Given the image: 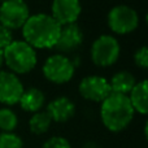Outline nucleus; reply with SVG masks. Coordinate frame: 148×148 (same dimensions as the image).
<instances>
[{
  "instance_id": "1",
  "label": "nucleus",
  "mask_w": 148,
  "mask_h": 148,
  "mask_svg": "<svg viewBox=\"0 0 148 148\" xmlns=\"http://www.w3.org/2000/svg\"><path fill=\"white\" fill-rule=\"evenodd\" d=\"M61 26L51 14L35 13L30 14L22 26L23 40L34 49H48L56 46Z\"/></svg>"
},
{
  "instance_id": "2",
  "label": "nucleus",
  "mask_w": 148,
  "mask_h": 148,
  "mask_svg": "<svg viewBox=\"0 0 148 148\" xmlns=\"http://www.w3.org/2000/svg\"><path fill=\"white\" fill-rule=\"evenodd\" d=\"M134 112L127 95L110 94L100 105V120L103 125L113 133L125 130L134 118Z\"/></svg>"
},
{
  "instance_id": "3",
  "label": "nucleus",
  "mask_w": 148,
  "mask_h": 148,
  "mask_svg": "<svg viewBox=\"0 0 148 148\" xmlns=\"http://www.w3.org/2000/svg\"><path fill=\"white\" fill-rule=\"evenodd\" d=\"M4 64L9 72L17 74L30 73L38 62L36 51L25 40H13L5 49H3Z\"/></svg>"
},
{
  "instance_id": "4",
  "label": "nucleus",
  "mask_w": 148,
  "mask_h": 148,
  "mask_svg": "<svg viewBox=\"0 0 148 148\" xmlns=\"http://www.w3.org/2000/svg\"><path fill=\"white\" fill-rule=\"evenodd\" d=\"M121 53L120 42L109 34H103L94 40L90 49V56L95 65L107 68L116 64Z\"/></svg>"
},
{
  "instance_id": "5",
  "label": "nucleus",
  "mask_w": 148,
  "mask_h": 148,
  "mask_svg": "<svg viewBox=\"0 0 148 148\" xmlns=\"http://www.w3.org/2000/svg\"><path fill=\"white\" fill-rule=\"evenodd\" d=\"M107 22L113 33L120 35L130 34L139 26V13L130 5L118 4L108 12Z\"/></svg>"
},
{
  "instance_id": "6",
  "label": "nucleus",
  "mask_w": 148,
  "mask_h": 148,
  "mask_svg": "<svg viewBox=\"0 0 148 148\" xmlns=\"http://www.w3.org/2000/svg\"><path fill=\"white\" fill-rule=\"evenodd\" d=\"M43 75L47 81L55 84L68 83L75 73L72 60L62 53H55L47 57L42 68Z\"/></svg>"
},
{
  "instance_id": "7",
  "label": "nucleus",
  "mask_w": 148,
  "mask_h": 148,
  "mask_svg": "<svg viewBox=\"0 0 148 148\" xmlns=\"http://www.w3.org/2000/svg\"><path fill=\"white\" fill-rule=\"evenodd\" d=\"M30 17V8L25 0H5L0 4V25L9 30L22 29Z\"/></svg>"
},
{
  "instance_id": "8",
  "label": "nucleus",
  "mask_w": 148,
  "mask_h": 148,
  "mask_svg": "<svg viewBox=\"0 0 148 148\" xmlns=\"http://www.w3.org/2000/svg\"><path fill=\"white\" fill-rule=\"evenodd\" d=\"M78 91L83 99L95 103H101L112 94L109 81L103 75L84 77L78 84Z\"/></svg>"
},
{
  "instance_id": "9",
  "label": "nucleus",
  "mask_w": 148,
  "mask_h": 148,
  "mask_svg": "<svg viewBox=\"0 0 148 148\" xmlns=\"http://www.w3.org/2000/svg\"><path fill=\"white\" fill-rule=\"evenodd\" d=\"M23 92V84L14 73L0 70V103L4 105H16Z\"/></svg>"
},
{
  "instance_id": "10",
  "label": "nucleus",
  "mask_w": 148,
  "mask_h": 148,
  "mask_svg": "<svg viewBox=\"0 0 148 148\" xmlns=\"http://www.w3.org/2000/svg\"><path fill=\"white\" fill-rule=\"evenodd\" d=\"M81 12V0H52L51 16L60 26L77 23Z\"/></svg>"
},
{
  "instance_id": "11",
  "label": "nucleus",
  "mask_w": 148,
  "mask_h": 148,
  "mask_svg": "<svg viewBox=\"0 0 148 148\" xmlns=\"http://www.w3.org/2000/svg\"><path fill=\"white\" fill-rule=\"evenodd\" d=\"M82 43H83V31L81 26L77 23H70V25L61 26L55 48L59 51V53L64 55L75 51L81 47Z\"/></svg>"
},
{
  "instance_id": "12",
  "label": "nucleus",
  "mask_w": 148,
  "mask_h": 148,
  "mask_svg": "<svg viewBox=\"0 0 148 148\" xmlns=\"http://www.w3.org/2000/svg\"><path fill=\"white\" fill-rule=\"evenodd\" d=\"M46 112L52 122H66L75 114V104L68 96H57L47 104Z\"/></svg>"
},
{
  "instance_id": "13",
  "label": "nucleus",
  "mask_w": 148,
  "mask_h": 148,
  "mask_svg": "<svg viewBox=\"0 0 148 148\" xmlns=\"http://www.w3.org/2000/svg\"><path fill=\"white\" fill-rule=\"evenodd\" d=\"M46 103V95L38 87H30L27 90H23L22 95L20 97V107L25 112L29 113H36L42 110Z\"/></svg>"
},
{
  "instance_id": "14",
  "label": "nucleus",
  "mask_w": 148,
  "mask_h": 148,
  "mask_svg": "<svg viewBox=\"0 0 148 148\" xmlns=\"http://www.w3.org/2000/svg\"><path fill=\"white\" fill-rule=\"evenodd\" d=\"M147 92H148L147 79H142V81L136 82L135 86L133 87V90L127 95L134 112H138L143 116L147 114V112H148Z\"/></svg>"
},
{
  "instance_id": "15",
  "label": "nucleus",
  "mask_w": 148,
  "mask_h": 148,
  "mask_svg": "<svg viewBox=\"0 0 148 148\" xmlns=\"http://www.w3.org/2000/svg\"><path fill=\"white\" fill-rule=\"evenodd\" d=\"M135 83L136 79L133 73L127 72V70H121V72L113 74V77L110 78V92L118 95H129V92L133 90Z\"/></svg>"
},
{
  "instance_id": "16",
  "label": "nucleus",
  "mask_w": 148,
  "mask_h": 148,
  "mask_svg": "<svg viewBox=\"0 0 148 148\" xmlns=\"http://www.w3.org/2000/svg\"><path fill=\"white\" fill-rule=\"evenodd\" d=\"M52 120L46 110H39L36 113H33V116L29 120V129L35 135H42L47 133L51 127Z\"/></svg>"
},
{
  "instance_id": "17",
  "label": "nucleus",
  "mask_w": 148,
  "mask_h": 148,
  "mask_svg": "<svg viewBox=\"0 0 148 148\" xmlns=\"http://www.w3.org/2000/svg\"><path fill=\"white\" fill-rule=\"evenodd\" d=\"M17 125V114L9 108H0V130L3 133H13Z\"/></svg>"
},
{
  "instance_id": "18",
  "label": "nucleus",
  "mask_w": 148,
  "mask_h": 148,
  "mask_svg": "<svg viewBox=\"0 0 148 148\" xmlns=\"http://www.w3.org/2000/svg\"><path fill=\"white\" fill-rule=\"evenodd\" d=\"M0 148H23V142L14 133H0Z\"/></svg>"
},
{
  "instance_id": "19",
  "label": "nucleus",
  "mask_w": 148,
  "mask_h": 148,
  "mask_svg": "<svg viewBox=\"0 0 148 148\" xmlns=\"http://www.w3.org/2000/svg\"><path fill=\"white\" fill-rule=\"evenodd\" d=\"M134 62L136 66L140 69H147L148 68V48L147 46H142L134 52Z\"/></svg>"
},
{
  "instance_id": "20",
  "label": "nucleus",
  "mask_w": 148,
  "mask_h": 148,
  "mask_svg": "<svg viewBox=\"0 0 148 148\" xmlns=\"http://www.w3.org/2000/svg\"><path fill=\"white\" fill-rule=\"evenodd\" d=\"M42 148H72L69 140L65 139L64 136H51L43 143Z\"/></svg>"
},
{
  "instance_id": "21",
  "label": "nucleus",
  "mask_w": 148,
  "mask_h": 148,
  "mask_svg": "<svg viewBox=\"0 0 148 148\" xmlns=\"http://www.w3.org/2000/svg\"><path fill=\"white\" fill-rule=\"evenodd\" d=\"M13 40H14V39H13L12 30H9V29H7L5 26L0 25V49H1V51L5 49Z\"/></svg>"
},
{
  "instance_id": "22",
  "label": "nucleus",
  "mask_w": 148,
  "mask_h": 148,
  "mask_svg": "<svg viewBox=\"0 0 148 148\" xmlns=\"http://www.w3.org/2000/svg\"><path fill=\"white\" fill-rule=\"evenodd\" d=\"M82 148H101V146H100L97 142L90 140V142H86V143L83 144V147H82Z\"/></svg>"
},
{
  "instance_id": "23",
  "label": "nucleus",
  "mask_w": 148,
  "mask_h": 148,
  "mask_svg": "<svg viewBox=\"0 0 148 148\" xmlns=\"http://www.w3.org/2000/svg\"><path fill=\"white\" fill-rule=\"evenodd\" d=\"M3 64H4V57H3V51L0 49V70H1Z\"/></svg>"
},
{
  "instance_id": "24",
  "label": "nucleus",
  "mask_w": 148,
  "mask_h": 148,
  "mask_svg": "<svg viewBox=\"0 0 148 148\" xmlns=\"http://www.w3.org/2000/svg\"><path fill=\"white\" fill-rule=\"evenodd\" d=\"M3 1H5V0H0V4H1V3H3Z\"/></svg>"
}]
</instances>
